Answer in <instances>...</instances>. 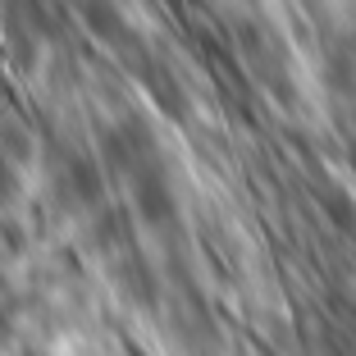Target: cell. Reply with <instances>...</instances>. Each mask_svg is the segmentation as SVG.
I'll return each mask as SVG.
<instances>
[{
  "label": "cell",
  "mask_w": 356,
  "mask_h": 356,
  "mask_svg": "<svg viewBox=\"0 0 356 356\" xmlns=\"http://www.w3.org/2000/svg\"><path fill=\"white\" fill-rule=\"evenodd\" d=\"M233 32V46H238L242 64L252 69V78L265 87V92H274V101H297V78H293V51H288V42L279 37V28L274 23H265L261 14H238V19L229 23Z\"/></svg>",
  "instance_id": "6da1fadb"
},
{
  "label": "cell",
  "mask_w": 356,
  "mask_h": 356,
  "mask_svg": "<svg viewBox=\"0 0 356 356\" xmlns=\"http://www.w3.org/2000/svg\"><path fill=\"white\" fill-rule=\"evenodd\" d=\"M325 83L334 87L338 96H352V101H356V37H343V42L329 51Z\"/></svg>",
  "instance_id": "7a4b0ae2"
},
{
  "label": "cell",
  "mask_w": 356,
  "mask_h": 356,
  "mask_svg": "<svg viewBox=\"0 0 356 356\" xmlns=\"http://www.w3.org/2000/svg\"><path fill=\"white\" fill-rule=\"evenodd\" d=\"M156 74H151V92H156V101L165 105L174 119H188V92L178 87V78L169 74V69H160V64H151Z\"/></svg>",
  "instance_id": "3957f363"
}]
</instances>
